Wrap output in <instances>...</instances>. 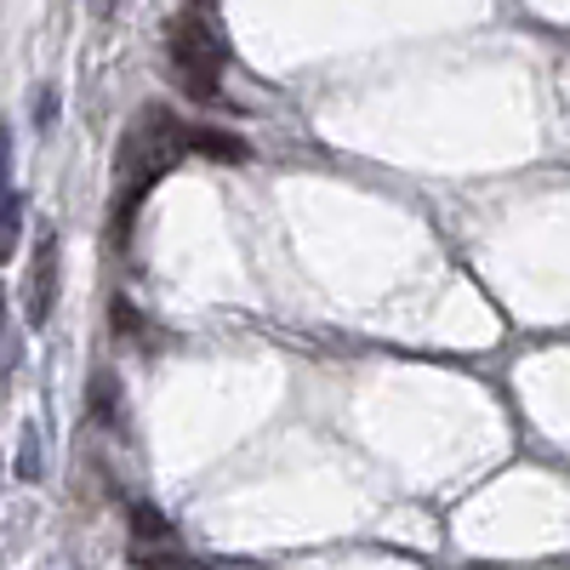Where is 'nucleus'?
<instances>
[{"mask_svg":"<svg viewBox=\"0 0 570 570\" xmlns=\"http://www.w3.org/2000/svg\"><path fill=\"white\" fill-rule=\"evenodd\" d=\"M188 155V120L171 115V104H142L137 120L126 126L115 149V195H109V234L115 246L131 240L137 212L149 206V195L171 177V166Z\"/></svg>","mask_w":570,"mask_h":570,"instance_id":"1","label":"nucleus"},{"mask_svg":"<svg viewBox=\"0 0 570 570\" xmlns=\"http://www.w3.org/2000/svg\"><path fill=\"white\" fill-rule=\"evenodd\" d=\"M160 46H166L171 86L183 91L188 104L212 109V104L223 98V75H228V46H223L217 18H206V12H177V18H166Z\"/></svg>","mask_w":570,"mask_h":570,"instance_id":"2","label":"nucleus"},{"mask_svg":"<svg viewBox=\"0 0 570 570\" xmlns=\"http://www.w3.org/2000/svg\"><path fill=\"white\" fill-rule=\"evenodd\" d=\"M58 292H63V246H58V228L46 223V228L35 234V252H29V268H23V320H29L35 331L52 325Z\"/></svg>","mask_w":570,"mask_h":570,"instance_id":"3","label":"nucleus"},{"mask_svg":"<svg viewBox=\"0 0 570 570\" xmlns=\"http://www.w3.org/2000/svg\"><path fill=\"white\" fill-rule=\"evenodd\" d=\"M131 570H195V559L183 553V537L149 502L131 508Z\"/></svg>","mask_w":570,"mask_h":570,"instance_id":"4","label":"nucleus"},{"mask_svg":"<svg viewBox=\"0 0 570 570\" xmlns=\"http://www.w3.org/2000/svg\"><path fill=\"white\" fill-rule=\"evenodd\" d=\"M23 240V200L12 188V126L0 120V263H7Z\"/></svg>","mask_w":570,"mask_h":570,"instance_id":"5","label":"nucleus"},{"mask_svg":"<svg viewBox=\"0 0 570 570\" xmlns=\"http://www.w3.org/2000/svg\"><path fill=\"white\" fill-rule=\"evenodd\" d=\"M188 155H206V160H246V137H234V131H217V126H188Z\"/></svg>","mask_w":570,"mask_h":570,"instance_id":"6","label":"nucleus"},{"mask_svg":"<svg viewBox=\"0 0 570 570\" xmlns=\"http://www.w3.org/2000/svg\"><path fill=\"white\" fill-rule=\"evenodd\" d=\"M18 480H40V434L23 428V451H18Z\"/></svg>","mask_w":570,"mask_h":570,"instance_id":"7","label":"nucleus"},{"mask_svg":"<svg viewBox=\"0 0 570 570\" xmlns=\"http://www.w3.org/2000/svg\"><path fill=\"white\" fill-rule=\"evenodd\" d=\"M183 12H206V18H217V0H183Z\"/></svg>","mask_w":570,"mask_h":570,"instance_id":"8","label":"nucleus"},{"mask_svg":"<svg viewBox=\"0 0 570 570\" xmlns=\"http://www.w3.org/2000/svg\"><path fill=\"white\" fill-rule=\"evenodd\" d=\"M120 7H126V0H98V18H115Z\"/></svg>","mask_w":570,"mask_h":570,"instance_id":"9","label":"nucleus"},{"mask_svg":"<svg viewBox=\"0 0 570 570\" xmlns=\"http://www.w3.org/2000/svg\"><path fill=\"white\" fill-rule=\"evenodd\" d=\"M0 325H7V292H0Z\"/></svg>","mask_w":570,"mask_h":570,"instance_id":"10","label":"nucleus"}]
</instances>
